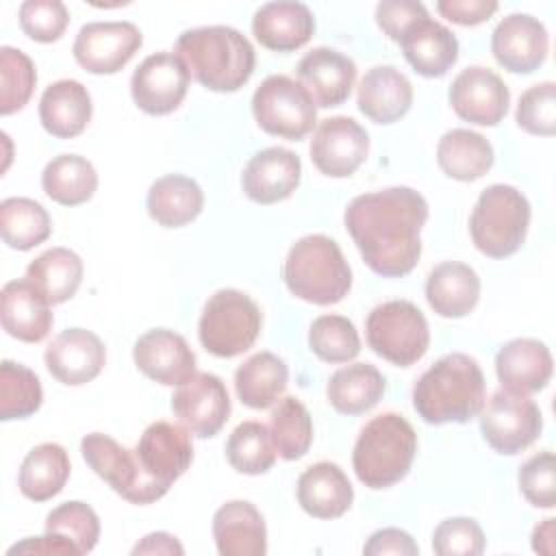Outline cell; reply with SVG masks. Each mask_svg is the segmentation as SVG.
<instances>
[{
  "label": "cell",
  "mask_w": 556,
  "mask_h": 556,
  "mask_svg": "<svg viewBox=\"0 0 556 556\" xmlns=\"http://www.w3.org/2000/svg\"><path fill=\"white\" fill-rule=\"evenodd\" d=\"M43 358L52 378L67 387H80L100 376L106 350L91 330L67 328L50 341Z\"/></svg>",
  "instance_id": "18"
},
{
  "label": "cell",
  "mask_w": 556,
  "mask_h": 556,
  "mask_svg": "<svg viewBox=\"0 0 556 556\" xmlns=\"http://www.w3.org/2000/svg\"><path fill=\"white\" fill-rule=\"evenodd\" d=\"M530 226V202L513 185H491L480 195L469 217L473 245L489 258L515 254Z\"/></svg>",
  "instance_id": "6"
},
{
  "label": "cell",
  "mask_w": 556,
  "mask_h": 556,
  "mask_svg": "<svg viewBox=\"0 0 556 556\" xmlns=\"http://www.w3.org/2000/svg\"><path fill=\"white\" fill-rule=\"evenodd\" d=\"M226 458L239 473L261 476L276 463V447L269 428L261 421H241L228 437Z\"/></svg>",
  "instance_id": "41"
},
{
  "label": "cell",
  "mask_w": 556,
  "mask_h": 556,
  "mask_svg": "<svg viewBox=\"0 0 556 556\" xmlns=\"http://www.w3.org/2000/svg\"><path fill=\"white\" fill-rule=\"evenodd\" d=\"M308 345L326 363H348L361 352L356 326L343 315H319L311 324Z\"/></svg>",
  "instance_id": "43"
},
{
  "label": "cell",
  "mask_w": 556,
  "mask_h": 556,
  "mask_svg": "<svg viewBox=\"0 0 556 556\" xmlns=\"http://www.w3.org/2000/svg\"><path fill=\"white\" fill-rule=\"evenodd\" d=\"M354 502V489L345 471L330 460L315 463L298 478V504L317 519H337Z\"/></svg>",
  "instance_id": "29"
},
{
  "label": "cell",
  "mask_w": 556,
  "mask_h": 556,
  "mask_svg": "<svg viewBox=\"0 0 556 556\" xmlns=\"http://www.w3.org/2000/svg\"><path fill=\"white\" fill-rule=\"evenodd\" d=\"M141 30L132 22H89L74 39V59L91 74L119 72L141 48Z\"/></svg>",
  "instance_id": "15"
},
{
  "label": "cell",
  "mask_w": 556,
  "mask_h": 556,
  "mask_svg": "<svg viewBox=\"0 0 556 556\" xmlns=\"http://www.w3.org/2000/svg\"><path fill=\"white\" fill-rule=\"evenodd\" d=\"M189 74L211 91H237L254 72L252 43L230 26H200L185 30L174 46Z\"/></svg>",
  "instance_id": "3"
},
{
  "label": "cell",
  "mask_w": 556,
  "mask_h": 556,
  "mask_svg": "<svg viewBox=\"0 0 556 556\" xmlns=\"http://www.w3.org/2000/svg\"><path fill=\"white\" fill-rule=\"evenodd\" d=\"M83 269V261L76 252L56 245L28 263L26 278L43 291L50 304H63L78 291Z\"/></svg>",
  "instance_id": "37"
},
{
  "label": "cell",
  "mask_w": 556,
  "mask_h": 556,
  "mask_svg": "<svg viewBox=\"0 0 556 556\" xmlns=\"http://www.w3.org/2000/svg\"><path fill=\"white\" fill-rule=\"evenodd\" d=\"M298 78L317 106H339L352 93L356 63L334 48H313L300 59Z\"/></svg>",
  "instance_id": "22"
},
{
  "label": "cell",
  "mask_w": 556,
  "mask_h": 556,
  "mask_svg": "<svg viewBox=\"0 0 556 556\" xmlns=\"http://www.w3.org/2000/svg\"><path fill=\"white\" fill-rule=\"evenodd\" d=\"M146 206L159 226L180 228L202 213L204 193L193 178L167 174L150 185Z\"/></svg>",
  "instance_id": "32"
},
{
  "label": "cell",
  "mask_w": 556,
  "mask_h": 556,
  "mask_svg": "<svg viewBox=\"0 0 556 556\" xmlns=\"http://www.w3.org/2000/svg\"><path fill=\"white\" fill-rule=\"evenodd\" d=\"M302 163L289 148L271 146L258 150L241 174L243 193L256 204H276L287 200L300 185Z\"/></svg>",
  "instance_id": "21"
},
{
  "label": "cell",
  "mask_w": 556,
  "mask_h": 556,
  "mask_svg": "<svg viewBox=\"0 0 556 556\" xmlns=\"http://www.w3.org/2000/svg\"><path fill=\"white\" fill-rule=\"evenodd\" d=\"M486 402V384L476 358L452 352L426 369L413 387V406L426 424H467Z\"/></svg>",
  "instance_id": "2"
},
{
  "label": "cell",
  "mask_w": 556,
  "mask_h": 556,
  "mask_svg": "<svg viewBox=\"0 0 556 556\" xmlns=\"http://www.w3.org/2000/svg\"><path fill=\"white\" fill-rule=\"evenodd\" d=\"M9 556L15 554H37V556H78V547L56 532H46L43 536H28L7 549Z\"/></svg>",
  "instance_id": "53"
},
{
  "label": "cell",
  "mask_w": 556,
  "mask_h": 556,
  "mask_svg": "<svg viewBox=\"0 0 556 556\" xmlns=\"http://www.w3.org/2000/svg\"><path fill=\"white\" fill-rule=\"evenodd\" d=\"M367 345L395 367L415 365L430 345V330L424 313L408 300L378 304L365 321Z\"/></svg>",
  "instance_id": "8"
},
{
  "label": "cell",
  "mask_w": 556,
  "mask_h": 556,
  "mask_svg": "<svg viewBox=\"0 0 556 556\" xmlns=\"http://www.w3.org/2000/svg\"><path fill=\"white\" fill-rule=\"evenodd\" d=\"M424 15H428L426 7L413 0H382L376 4V22L393 41H400V37Z\"/></svg>",
  "instance_id": "50"
},
{
  "label": "cell",
  "mask_w": 556,
  "mask_h": 556,
  "mask_svg": "<svg viewBox=\"0 0 556 556\" xmlns=\"http://www.w3.org/2000/svg\"><path fill=\"white\" fill-rule=\"evenodd\" d=\"M384 376L369 363H354L334 371L328 380L326 395L330 406L341 415H361L374 408L384 395Z\"/></svg>",
  "instance_id": "34"
},
{
  "label": "cell",
  "mask_w": 556,
  "mask_h": 556,
  "mask_svg": "<svg viewBox=\"0 0 556 556\" xmlns=\"http://www.w3.org/2000/svg\"><path fill=\"white\" fill-rule=\"evenodd\" d=\"M80 452L87 465L130 504H152L169 491L143 471L135 450L119 445L109 434H85L80 441Z\"/></svg>",
  "instance_id": "10"
},
{
  "label": "cell",
  "mask_w": 556,
  "mask_h": 556,
  "mask_svg": "<svg viewBox=\"0 0 556 556\" xmlns=\"http://www.w3.org/2000/svg\"><path fill=\"white\" fill-rule=\"evenodd\" d=\"M52 232L48 211L30 198H7L0 202V235L13 250H33Z\"/></svg>",
  "instance_id": "39"
},
{
  "label": "cell",
  "mask_w": 556,
  "mask_h": 556,
  "mask_svg": "<svg viewBox=\"0 0 556 556\" xmlns=\"http://www.w3.org/2000/svg\"><path fill=\"white\" fill-rule=\"evenodd\" d=\"M426 300L430 308L447 319L469 315L480 300V278L473 267L458 261L434 265L426 280Z\"/></svg>",
  "instance_id": "30"
},
{
  "label": "cell",
  "mask_w": 556,
  "mask_h": 556,
  "mask_svg": "<svg viewBox=\"0 0 556 556\" xmlns=\"http://www.w3.org/2000/svg\"><path fill=\"white\" fill-rule=\"evenodd\" d=\"M454 113L478 126H495L504 119L510 104L506 83L489 67H465L450 85L447 91Z\"/></svg>",
  "instance_id": "16"
},
{
  "label": "cell",
  "mask_w": 556,
  "mask_h": 556,
  "mask_svg": "<svg viewBox=\"0 0 556 556\" xmlns=\"http://www.w3.org/2000/svg\"><path fill=\"white\" fill-rule=\"evenodd\" d=\"M480 430L497 454L515 456L539 439L543 415L528 395H515L502 389L482 406Z\"/></svg>",
  "instance_id": "11"
},
{
  "label": "cell",
  "mask_w": 556,
  "mask_h": 556,
  "mask_svg": "<svg viewBox=\"0 0 556 556\" xmlns=\"http://www.w3.org/2000/svg\"><path fill=\"white\" fill-rule=\"evenodd\" d=\"M46 532L63 534L78 547L80 554H87L100 539V519L96 510L85 502H63L48 513Z\"/></svg>",
  "instance_id": "45"
},
{
  "label": "cell",
  "mask_w": 556,
  "mask_h": 556,
  "mask_svg": "<svg viewBox=\"0 0 556 556\" xmlns=\"http://www.w3.org/2000/svg\"><path fill=\"white\" fill-rule=\"evenodd\" d=\"M554 536H556V519H554V517H547V519H543V521L534 528V532H532V549L539 552V554L552 556V554L556 552Z\"/></svg>",
  "instance_id": "55"
},
{
  "label": "cell",
  "mask_w": 556,
  "mask_h": 556,
  "mask_svg": "<svg viewBox=\"0 0 556 556\" xmlns=\"http://www.w3.org/2000/svg\"><path fill=\"white\" fill-rule=\"evenodd\" d=\"M252 33L267 50L291 52L313 37L315 17L306 4L295 0L267 2L252 17Z\"/></svg>",
  "instance_id": "25"
},
{
  "label": "cell",
  "mask_w": 556,
  "mask_h": 556,
  "mask_svg": "<svg viewBox=\"0 0 556 556\" xmlns=\"http://www.w3.org/2000/svg\"><path fill=\"white\" fill-rule=\"evenodd\" d=\"M269 434L278 456L285 460L302 458L313 443V421L306 406L293 395L278 400L269 417Z\"/></svg>",
  "instance_id": "40"
},
{
  "label": "cell",
  "mask_w": 556,
  "mask_h": 556,
  "mask_svg": "<svg viewBox=\"0 0 556 556\" xmlns=\"http://www.w3.org/2000/svg\"><path fill=\"white\" fill-rule=\"evenodd\" d=\"M213 539L222 556H263L267 552L265 519L245 500H232L217 508Z\"/></svg>",
  "instance_id": "26"
},
{
  "label": "cell",
  "mask_w": 556,
  "mask_h": 556,
  "mask_svg": "<svg viewBox=\"0 0 556 556\" xmlns=\"http://www.w3.org/2000/svg\"><path fill=\"white\" fill-rule=\"evenodd\" d=\"M363 554H367V556H384V554L417 556L419 547L408 532H404L400 528H382V530H376L367 539Z\"/></svg>",
  "instance_id": "52"
},
{
  "label": "cell",
  "mask_w": 556,
  "mask_h": 556,
  "mask_svg": "<svg viewBox=\"0 0 556 556\" xmlns=\"http://www.w3.org/2000/svg\"><path fill=\"white\" fill-rule=\"evenodd\" d=\"M70 469V456L59 443H41L24 456L17 486L24 497L46 502L63 491Z\"/></svg>",
  "instance_id": "35"
},
{
  "label": "cell",
  "mask_w": 556,
  "mask_h": 556,
  "mask_svg": "<svg viewBox=\"0 0 556 556\" xmlns=\"http://www.w3.org/2000/svg\"><path fill=\"white\" fill-rule=\"evenodd\" d=\"M132 554H165V556H180L185 554V547L178 543L176 536L167 534V532H150L146 534L135 547Z\"/></svg>",
  "instance_id": "54"
},
{
  "label": "cell",
  "mask_w": 556,
  "mask_h": 556,
  "mask_svg": "<svg viewBox=\"0 0 556 556\" xmlns=\"http://www.w3.org/2000/svg\"><path fill=\"white\" fill-rule=\"evenodd\" d=\"M37 72L28 54L17 48H0V113L11 115L24 109L35 91Z\"/></svg>",
  "instance_id": "44"
},
{
  "label": "cell",
  "mask_w": 556,
  "mask_h": 556,
  "mask_svg": "<svg viewBox=\"0 0 556 556\" xmlns=\"http://www.w3.org/2000/svg\"><path fill=\"white\" fill-rule=\"evenodd\" d=\"M261 308L237 289L215 291L200 315L198 337L206 352L219 358H232L248 352L261 332Z\"/></svg>",
  "instance_id": "7"
},
{
  "label": "cell",
  "mask_w": 556,
  "mask_h": 556,
  "mask_svg": "<svg viewBox=\"0 0 556 556\" xmlns=\"http://www.w3.org/2000/svg\"><path fill=\"white\" fill-rule=\"evenodd\" d=\"M137 369L165 387H178L195 374V354L187 341L167 328H154L141 334L132 348Z\"/></svg>",
  "instance_id": "20"
},
{
  "label": "cell",
  "mask_w": 556,
  "mask_h": 556,
  "mask_svg": "<svg viewBox=\"0 0 556 556\" xmlns=\"http://www.w3.org/2000/svg\"><path fill=\"white\" fill-rule=\"evenodd\" d=\"M519 489L536 508L556 504V458L549 450L534 454L519 469Z\"/></svg>",
  "instance_id": "49"
},
{
  "label": "cell",
  "mask_w": 556,
  "mask_h": 556,
  "mask_svg": "<svg viewBox=\"0 0 556 556\" xmlns=\"http://www.w3.org/2000/svg\"><path fill=\"white\" fill-rule=\"evenodd\" d=\"M358 111L376 124H393L413 104V85L393 65L371 67L358 83Z\"/></svg>",
  "instance_id": "28"
},
{
  "label": "cell",
  "mask_w": 556,
  "mask_h": 556,
  "mask_svg": "<svg viewBox=\"0 0 556 556\" xmlns=\"http://www.w3.org/2000/svg\"><path fill=\"white\" fill-rule=\"evenodd\" d=\"M172 413L191 434L215 437L230 415L228 389L219 376L195 371L174 391Z\"/></svg>",
  "instance_id": "13"
},
{
  "label": "cell",
  "mask_w": 556,
  "mask_h": 556,
  "mask_svg": "<svg viewBox=\"0 0 556 556\" xmlns=\"http://www.w3.org/2000/svg\"><path fill=\"white\" fill-rule=\"evenodd\" d=\"M493 146L476 130L452 128L439 139L437 163L454 180H478L493 167Z\"/></svg>",
  "instance_id": "33"
},
{
  "label": "cell",
  "mask_w": 556,
  "mask_h": 556,
  "mask_svg": "<svg viewBox=\"0 0 556 556\" xmlns=\"http://www.w3.org/2000/svg\"><path fill=\"white\" fill-rule=\"evenodd\" d=\"M135 454L143 471L169 489L172 482H176L193 460L189 430L178 424L154 421L143 430Z\"/></svg>",
  "instance_id": "19"
},
{
  "label": "cell",
  "mask_w": 556,
  "mask_h": 556,
  "mask_svg": "<svg viewBox=\"0 0 556 556\" xmlns=\"http://www.w3.org/2000/svg\"><path fill=\"white\" fill-rule=\"evenodd\" d=\"M67 24L70 11L61 0H26L20 4V26L39 43L61 39Z\"/></svg>",
  "instance_id": "47"
},
{
  "label": "cell",
  "mask_w": 556,
  "mask_h": 556,
  "mask_svg": "<svg viewBox=\"0 0 556 556\" xmlns=\"http://www.w3.org/2000/svg\"><path fill=\"white\" fill-rule=\"evenodd\" d=\"M426 198L410 187H389L356 195L343 222L365 265L384 278H402L421 256Z\"/></svg>",
  "instance_id": "1"
},
{
  "label": "cell",
  "mask_w": 556,
  "mask_h": 556,
  "mask_svg": "<svg viewBox=\"0 0 556 556\" xmlns=\"http://www.w3.org/2000/svg\"><path fill=\"white\" fill-rule=\"evenodd\" d=\"M397 43L402 46L404 59L410 63V67L426 78L447 74L458 59L456 35L447 26L434 22L430 15L417 20Z\"/></svg>",
  "instance_id": "27"
},
{
  "label": "cell",
  "mask_w": 556,
  "mask_h": 556,
  "mask_svg": "<svg viewBox=\"0 0 556 556\" xmlns=\"http://www.w3.org/2000/svg\"><path fill=\"white\" fill-rule=\"evenodd\" d=\"M554 371L549 348L539 339H513L495 356V374L502 389L530 395L547 387Z\"/></svg>",
  "instance_id": "23"
},
{
  "label": "cell",
  "mask_w": 556,
  "mask_h": 556,
  "mask_svg": "<svg viewBox=\"0 0 556 556\" xmlns=\"http://www.w3.org/2000/svg\"><path fill=\"white\" fill-rule=\"evenodd\" d=\"M417 454V434L397 413L376 415L361 430L352 465L356 478L369 489H389L400 482Z\"/></svg>",
  "instance_id": "5"
},
{
  "label": "cell",
  "mask_w": 556,
  "mask_h": 556,
  "mask_svg": "<svg viewBox=\"0 0 556 556\" xmlns=\"http://www.w3.org/2000/svg\"><path fill=\"white\" fill-rule=\"evenodd\" d=\"M43 391L37 374L22 363L2 361L0 365V419H26L39 410Z\"/></svg>",
  "instance_id": "42"
},
{
  "label": "cell",
  "mask_w": 556,
  "mask_h": 556,
  "mask_svg": "<svg viewBox=\"0 0 556 556\" xmlns=\"http://www.w3.org/2000/svg\"><path fill=\"white\" fill-rule=\"evenodd\" d=\"M256 124L282 139H304L317 124V104L311 93L285 74L267 76L252 96Z\"/></svg>",
  "instance_id": "9"
},
{
  "label": "cell",
  "mask_w": 556,
  "mask_h": 556,
  "mask_svg": "<svg viewBox=\"0 0 556 556\" xmlns=\"http://www.w3.org/2000/svg\"><path fill=\"white\" fill-rule=\"evenodd\" d=\"M41 187L50 200L63 206H78L93 195L98 174L85 156L59 154L43 167Z\"/></svg>",
  "instance_id": "38"
},
{
  "label": "cell",
  "mask_w": 556,
  "mask_h": 556,
  "mask_svg": "<svg viewBox=\"0 0 556 556\" xmlns=\"http://www.w3.org/2000/svg\"><path fill=\"white\" fill-rule=\"evenodd\" d=\"M91 96L87 87L72 78H61L46 87L39 100L41 126L59 139L78 137L91 119Z\"/></svg>",
  "instance_id": "31"
},
{
  "label": "cell",
  "mask_w": 556,
  "mask_h": 556,
  "mask_svg": "<svg viewBox=\"0 0 556 556\" xmlns=\"http://www.w3.org/2000/svg\"><path fill=\"white\" fill-rule=\"evenodd\" d=\"M367 150V130L348 115L321 119L311 139V161L330 178L352 176L365 163Z\"/></svg>",
  "instance_id": "14"
},
{
  "label": "cell",
  "mask_w": 556,
  "mask_h": 556,
  "mask_svg": "<svg viewBox=\"0 0 556 556\" xmlns=\"http://www.w3.org/2000/svg\"><path fill=\"white\" fill-rule=\"evenodd\" d=\"M282 278L295 298L319 306L341 302L352 287V269L337 241L326 235L298 239L285 258Z\"/></svg>",
  "instance_id": "4"
},
{
  "label": "cell",
  "mask_w": 556,
  "mask_h": 556,
  "mask_svg": "<svg viewBox=\"0 0 556 556\" xmlns=\"http://www.w3.org/2000/svg\"><path fill=\"white\" fill-rule=\"evenodd\" d=\"M497 2L491 0H439L437 2V11L460 26H476L486 22L495 11H497Z\"/></svg>",
  "instance_id": "51"
},
{
  "label": "cell",
  "mask_w": 556,
  "mask_h": 556,
  "mask_svg": "<svg viewBox=\"0 0 556 556\" xmlns=\"http://www.w3.org/2000/svg\"><path fill=\"white\" fill-rule=\"evenodd\" d=\"M515 119L530 135L552 137L556 132V85L545 80L526 89L519 98Z\"/></svg>",
  "instance_id": "46"
},
{
  "label": "cell",
  "mask_w": 556,
  "mask_h": 556,
  "mask_svg": "<svg viewBox=\"0 0 556 556\" xmlns=\"http://www.w3.org/2000/svg\"><path fill=\"white\" fill-rule=\"evenodd\" d=\"M189 70L174 52L146 56L130 78L135 104L148 115H167L176 111L189 89Z\"/></svg>",
  "instance_id": "12"
},
{
  "label": "cell",
  "mask_w": 556,
  "mask_h": 556,
  "mask_svg": "<svg viewBox=\"0 0 556 556\" xmlns=\"http://www.w3.org/2000/svg\"><path fill=\"white\" fill-rule=\"evenodd\" d=\"M50 300L28 278L11 280L2 287V328L9 337L26 343H39L48 337L54 315Z\"/></svg>",
  "instance_id": "24"
},
{
  "label": "cell",
  "mask_w": 556,
  "mask_h": 556,
  "mask_svg": "<svg viewBox=\"0 0 556 556\" xmlns=\"http://www.w3.org/2000/svg\"><path fill=\"white\" fill-rule=\"evenodd\" d=\"M484 545L486 539L480 523L469 517H450L432 534V549L439 556H478Z\"/></svg>",
  "instance_id": "48"
},
{
  "label": "cell",
  "mask_w": 556,
  "mask_h": 556,
  "mask_svg": "<svg viewBox=\"0 0 556 556\" xmlns=\"http://www.w3.org/2000/svg\"><path fill=\"white\" fill-rule=\"evenodd\" d=\"M289 369L282 358L271 352H256L235 371V389L239 400L250 408H269L287 389Z\"/></svg>",
  "instance_id": "36"
},
{
  "label": "cell",
  "mask_w": 556,
  "mask_h": 556,
  "mask_svg": "<svg viewBox=\"0 0 556 556\" xmlns=\"http://www.w3.org/2000/svg\"><path fill=\"white\" fill-rule=\"evenodd\" d=\"M549 37L545 26L528 13L506 15L491 35L495 61L513 74H532L547 56Z\"/></svg>",
  "instance_id": "17"
}]
</instances>
